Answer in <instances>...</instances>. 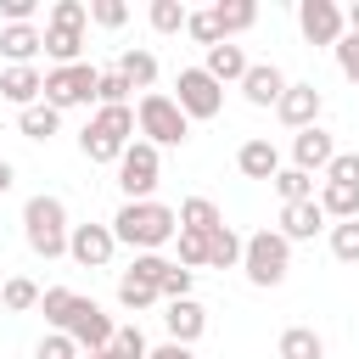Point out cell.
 Returning a JSON list of instances; mask_svg holds the SVG:
<instances>
[{
	"instance_id": "31",
	"label": "cell",
	"mask_w": 359,
	"mask_h": 359,
	"mask_svg": "<svg viewBox=\"0 0 359 359\" xmlns=\"http://www.w3.org/2000/svg\"><path fill=\"white\" fill-rule=\"evenodd\" d=\"M269 185L280 191V202H286V208H292V202H314V174H303V168H280Z\"/></svg>"
},
{
	"instance_id": "13",
	"label": "cell",
	"mask_w": 359,
	"mask_h": 359,
	"mask_svg": "<svg viewBox=\"0 0 359 359\" xmlns=\"http://www.w3.org/2000/svg\"><path fill=\"white\" fill-rule=\"evenodd\" d=\"M331 157H337V140H331L320 123L303 129V135H292V168H303V174H325Z\"/></svg>"
},
{
	"instance_id": "30",
	"label": "cell",
	"mask_w": 359,
	"mask_h": 359,
	"mask_svg": "<svg viewBox=\"0 0 359 359\" xmlns=\"http://www.w3.org/2000/svg\"><path fill=\"white\" fill-rule=\"evenodd\" d=\"M56 123H62V112H56V107H45V101H39V107H22V118H17V129H22L28 140H50V135H56Z\"/></svg>"
},
{
	"instance_id": "49",
	"label": "cell",
	"mask_w": 359,
	"mask_h": 359,
	"mask_svg": "<svg viewBox=\"0 0 359 359\" xmlns=\"http://www.w3.org/2000/svg\"><path fill=\"white\" fill-rule=\"evenodd\" d=\"M342 17H348V34H359V0H353V6L342 11Z\"/></svg>"
},
{
	"instance_id": "44",
	"label": "cell",
	"mask_w": 359,
	"mask_h": 359,
	"mask_svg": "<svg viewBox=\"0 0 359 359\" xmlns=\"http://www.w3.org/2000/svg\"><path fill=\"white\" fill-rule=\"evenodd\" d=\"M112 342H118L129 359H146V353H151V348H146V337H140V325H118V337H112Z\"/></svg>"
},
{
	"instance_id": "25",
	"label": "cell",
	"mask_w": 359,
	"mask_h": 359,
	"mask_svg": "<svg viewBox=\"0 0 359 359\" xmlns=\"http://www.w3.org/2000/svg\"><path fill=\"white\" fill-rule=\"evenodd\" d=\"M224 219H219V208L208 202V196H185L180 202V230H196V236H213Z\"/></svg>"
},
{
	"instance_id": "2",
	"label": "cell",
	"mask_w": 359,
	"mask_h": 359,
	"mask_svg": "<svg viewBox=\"0 0 359 359\" xmlns=\"http://www.w3.org/2000/svg\"><path fill=\"white\" fill-rule=\"evenodd\" d=\"M22 236H28V247H34L39 258H62V252H67V236H73L62 196H45V191L28 196V202H22Z\"/></svg>"
},
{
	"instance_id": "40",
	"label": "cell",
	"mask_w": 359,
	"mask_h": 359,
	"mask_svg": "<svg viewBox=\"0 0 359 359\" xmlns=\"http://www.w3.org/2000/svg\"><path fill=\"white\" fill-rule=\"evenodd\" d=\"M90 22H101V28H123V22H129V6H123V0H90Z\"/></svg>"
},
{
	"instance_id": "37",
	"label": "cell",
	"mask_w": 359,
	"mask_h": 359,
	"mask_svg": "<svg viewBox=\"0 0 359 359\" xmlns=\"http://www.w3.org/2000/svg\"><path fill=\"white\" fill-rule=\"evenodd\" d=\"M45 22H50V28H84V22H90V6H84V0H56Z\"/></svg>"
},
{
	"instance_id": "32",
	"label": "cell",
	"mask_w": 359,
	"mask_h": 359,
	"mask_svg": "<svg viewBox=\"0 0 359 359\" xmlns=\"http://www.w3.org/2000/svg\"><path fill=\"white\" fill-rule=\"evenodd\" d=\"M73 303H79V292H67V286H45V297H39V314L50 320V331H62V325H67Z\"/></svg>"
},
{
	"instance_id": "4",
	"label": "cell",
	"mask_w": 359,
	"mask_h": 359,
	"mask_svg": "<svg viewBox=\"0 0 359 359\" xmlns=\"http://www.w3.org/2000/svg\"><path fill=\"white\" fill-rule=\"evenodd\" d=\"M135 129L163 151V146H185V135H191V118L180 112V101L174 95H163V90H146L140 95V107H135Z\"/></svg>"
},
{
	"instance_id": "48",
	"label": "cell",
	"mask_w": 359,
	"mask_h": 359,
	"mask_svg": "<svg viewBox=\"0 0 359 359\" xmlns=\"http://www.w3.org/2000/svg\"><path fill=\"white\" fill-rule=\"evenodd\" d=\"M90 359H129V353H123V348L112 342V348H101V353H90Z\"/></svg>"
},
{
	"instance_id": "14",
	"label": "cell",
	"mask_w": 359,
	"mask_h": 359,
	"mask_svg": "<svg viewBox=\"0 0 359 359\" xmlns=\"http://www.w3.org/2000/svg\"><path fill=\"white\" fill-rule=\"evenodd\" d=\"M163 325H168V342H180V348H191L202 331H208V309L196 303V297H180V303H168V314H163Z\"/></svg>"
},
{
	"instance_id": "22",
	"label": "cell",
	"mask_w": 359,
	"mask_h": 359,
	"mask_svg": "<svg viewBox=\"0 0 359 359\" xmlns=\"http://www.w3.org/2000/svg\"><path fill=\"white\" fill-rule=\"evenodd\" d=\"M280 359H325V342L314 325H286L280 331Z\"/></svg>"
},
{
	"instance_id": "26",
	"label": "cell",
	"mask_w": 359,
	"mask_h": 359,
	"mask_svg": "<svg viewBox=\"0 0 359 359\" xmlns=\"http://www.w3.org/2000/svg\"><path fill=\"white\" fill-rule=\"evenodd\" d=\"M241 252H247V241H241L230 224H219V230L208 236V264H213V269H236V264H241Z\"/></svg>"
},
{
	"instance_id": "6",
	"label": "cell",
	"mask_w": 359,
	"mask_h": 359,
	"mask_svg": "<svg viewBox=\"0 0 359 359\" xmlns=\"http://www.w3.org/2000/svg\"><path fill=\"white\" fill-rule=\"evenodd\" d=\"M157 174H163L157 146H151V140H129V151L118 157V185H123V196H129V202H151Z\"/></svg>"
},
{
	"instance_id": "5",
	"label": "cell",
	"mask_w": 359,
	"mask_h": 359,
	"mask_svg": "<svg viewBox=\"0 0 359 359\" xmlns=\"http://www.w3.org/2000/svg\"><path fill=\"white\" fill-rule=\"evenodd\" d=\"M241 269L252 286H280L286 269H292V241L280 230H252L247 236V252H241Z\"/></svg>"
},
{
	"instance_id": "35",
	"label": "cell",
	"mask_w": 359,
	"mask_h": 359,
	"mask_svg": "<svg viewBox=\"0 0 359 359\" xmlns=\"http://www.w3.org/2000/svg\"><path fill=\"white\" fill-rule=\"evenodd\" d=\"M95 101H101V107H129V79H123L118 67H107L101 84H95Z\"/></svg>"
},
{
	"instance_id": "38",
	"label": "cell",
	"mask_w": 359,
	"mask_h": 359,
	"mask_svg": "<svg viewBox=\"0 0 359 359\" xmlns=\"http://www.w3.org/2000/svg\"><path fill=\"white\" fill-rule=\"evenodd\" d=\"M325 185H353L359 191V151H337L325 168Z\"/></svg>"
},
{
	"instance_id": "11",
	"label": "cell",
	"mask_w": 359,
	"mask_h": 359,
	"mask_svg": "<svg viewBox=\"0 0 359 359\" xmlns=\"http://www.w3.org/2000/svg\"><path fill=\"white\" fill-rule=\"evenodd\" d=\"M112 252H118L112 224H73V236H67V258H73L79 269H107Z\"/></svg>"
},
{
	"instance_id": "43",
	"label": "cell",
	"mask_w": 359,
	"mask_h": 359,
	"mask_svg": "<svg viewBox=\"0 0 359 359\" xmlns=\"http://www.w3.org/2000/svg\"><path fill=\"white\" fill-rule=\"evenodd\" d=\"M337 67H342L348 84H359V34H342L337 39Z\"/></svg>"
},
{
	"instance_id": "27",
	"label": "cell",
	"mask_w": 359,
	"mask_h": 359,
	"mask_svg": "<svg viewBox=\"0 0 359 359\" xmlns=\"http://www.w3.org/2000/svg\"><path fill=\"white\" fill-rule=\"evenodd\" d=\"M118 73L129 79V90H151L157 84V56L151 50H123L118 56Z\"/></svg>"
},
{
	"instance_id": "20",
	"label": "cell",
	"mask_w": 359,
	"mask_h": 359,
	"mask_svg": "<svg viewBox=\"0 0 359 359\" xmlns=\"http://www.w3.org/2000/svg\"><path fill=\"white\" fill-rule=\"evenodd\" d=\"M236 168H241L247 180H275V174H280V151L258 135V140H247V146L236 151Z\"/></svg>"
},
{
	"instance_id": "19",
	"label": "cell",
	"mask_w": 359,
	"mask_h": 359,
	"mask_svg": "<svg viewBox=\"0 0 359 359\" xmlns=\"http://www.w3.org/2000/svg\"><path fill=\"white\" fill-rule=\"evenodd\" d=\"M0 95L17 101V107H39V95H45V73H34V67H6V73H0Z\"/></svg>"
},
{
	"instance_id": "36",
	"label": "cell",
	"mask_w": 359,
	"mask_h": 359,
	"mask_svg": "<svg viewBox=\"0 0 359 359\" xmlns=\"http://www.w3.org/2000/svg\"><path fill=\"white\" fill-rule=\"evenodd\" d=\"M331 252H337L342 264H359V219H348V224H331Z\"/></svg>"
},
{
	"instance_id": "29",
	"label": "cell",
	"mask_w": 359,
	"mask_h": 359,
	"mask_svg": "<svg viewBox=\"0 0 359 359\" xmlns=\"http://www.w3.org/2000/svg\"><path fill=\"white\" fill-rule=\"evenodd\" d=\"M320 208H325V219H359V191L353 185H320Z\"/></svg>"
},
{
	"instance_id": "3",
	"label": "cell",
	"mask_w": 359,
	"mask_h": 359,
	"mask_svg": "<svg viewBox=\"0 0 359 359\" xmlns=\"http://www.w3.org/2000/svg\"><path fill=\"white\" fill-rule=\"evenodd\" d=\"M129 135H135V107H101V112L84 123L79 151H84L90 163H118V157L129 151Z\"/></svg>"
},
{
	"instance_id": "33",
	"label": "cell",
	"mask_w": 359,
	"mask_h": 359,
	"mask_svg": "<svg viewBox=\"0 0 359 359\" xmlns=\"http://www.w3.org/2000/svg\"><path fill=\"white\" fill-rule=\"evenodd\" d=\"M185 22H191V11H185L180 0H151V28H157V34H180Z\"/></svg>"
},
{
	"instance_id": "41",
	"label": "cell",
	"mask_w": 359,
	"mask_h": 359,
	"mask_svg": "<svg viewBox=\"0 0 359 359\" xmlns=\"http://www.w3.org/2000/svg\"><path fill=\"white\" fill-rule=\"evenodd\" d=\"M185 34H191L196 45H208V50H213V45H219V22H213V6H208V11H191Z\"/></svg>"
},
{
	"instance_id": "47",
	"label": "cell",
	"mask_w": 359,
	"mask_h": 359,
	"mask_svg": "<svg viewBox=\"0 0 359 359\" xmlns=\"http://www.w3.org/2000/svg\"><path fill=\"white\" fill-rule=\"evenodd\" d=\"M11 180H17V168H11V163H6V157H0V196H6V191H11Z\"/></svg>"
},
{
	"instance_id": "9",
	"label": "cell",
	"mask_w": 359,
	"mask_h": 359,
	"mask_svg": "<svg viewBox=\"0 0 359 359\" xmlns=\"http://www.w3.org/2000/svg\"><path fill=\"white\" fill-rule=\"evenodd\" d=\"M79 348H90V353H101V348H112V337H118V325H112V314L101 309V303H90V297H79L73 303V314H67V325H62Z\"/></svg>"
},
{
	"instance_id": "12",
	"label": "cell",
	"mask_w": 359,
	"mask_h": 359,
	"mask_svg": "<svg viewBox=\"0 0 359 359\" xmlns=\"http://www.w3.org/2000/svg\"><path fill=\"white\" fill-rule=\"evenodd\" d=\"M320 107H325V95H320L314 84H286V95L275 101V118H280L286 129H297V135H303V129H314V123H320Z\"/></svg>"
},
{
	"instance_id": "39",
	"label": "cell",
	"mask_w": 359,
	"mask_h": 359,
	"mask_svg": "<svg viewBox=\"0 0 359 359\" xmlns=\"http://www.w3.org/2000/svg\"><path fill=\"white\" fill-rule=\"evenodd\" d=\"M34 359H79V342H73L67 331H50V337H39Z\"/></svg>"
},
{
	"instance_id": "18",
	"label": "cell",
	"mask_w": 359,
	"mask_h": 359,
	"mask_svg": "<svg viewBox=\"0 0 359 359\" xmlns=\"http://www.w3.org/2000/svg\"><path fill=\"white\" fill-rule=\"evenodd\" d=\"M202 67H208V73H213L219 84H241L252 62H247V50H241V45H230V39H219V45L208 50V62H202Z\"/></svg>"
},
{
	"instance_id": "17",
	"label": "cell",
	"mask_w": 359,
	"mask_h": 359,
	"mask_svg": "<svg viewBox=\"0 0 359 359\" xmlns=\"http://www.w3.org/2000/svg\"><path fill=\"white\" fill-rule=\"evenodd\" d=\"M320 224H325L320 196H314V202H292V208H280V236H286V241H314Z\"/></svg>"
},
{
	"instance_id": "21",
	"label": "cell",
	"mask_w": 359,
	"mask_h": 359,
	"mask_svg": "<svg viewBox=\"0 0 359 359\" xmlns=\"http://www.w3.org/2000/svg\"><path fill=\"white\" fill-rule=\"evenodd\" d=\"M157 297H163V292H157V280H151V275H140L135 264L118 275V303H123V309H135V314H140V309H151Z\"/></svg>"
},
{
	"instance_id": "28",
	"label": "cell",
	"mask_w": 359,
	"mask_h": 359,
	"mask_svg": "<svg viewBox=\"0 0 359 359\" xmlns=\"http://www.w3.org/2000/svg\"><path fill=\"white\" fill-rule=\"evenodd\" d=\"M39 286L28 280V275H6V286H0V303L11 309V314H28V309H39Z\"/></svg>"
},
{
	"instance_id": "7",
	"label": "cell",
	"mask_w": 359,
	"mask_h": 359,
	"mask_svg": "<svg viewBox=\"0 0 359 359\" xmlns=\"http://www.w3.org/2000/svg\"><path fill=\"white\" fill-rule=\"evenodd\" d=\"M95 84H101V73L90 67V62H73V67H50L45 73V107H84V101H95Z\"/></svg>"
},
{
	"instance_id": "34",
	"label": "cell",
	"mask_w": 359,
	"mask_h": 359,
	"mask_svg": "<svg viewBox=\"0 0 359 359\" xmlns=\"http://www.w3.org/2000/svg\"><path fill=\"white\" fill-rule=\"evenodd\" d=\"M191 286H196V269H185V264H168V269H163V280H157V292H163L168 303L191 297Z\"/></svg>"
},
{
	"instance_id": "24",
	"label": "cell",
	"mask_w": 359,
	"mask_h": 359,
	"mask_svg": "<svg viewBox=\"0 0 359 359\" xmlns=\"http://www.w3.org/2000/svg\"><path fill=\"white\" fill-rule=\"evenodd\" d=\"M84 50V28H50L45 22V56H56V67H73Z\"/></svg>"
},
{
	"instance_id": "42",
	"label": "cell",
	"mask_w": 359,
	"mask_h": 359,
	"mask_svg": "<svg viewBox=\"0 0 359 359\" xmlns=\"http://www.w3.org/2000/svg\"><path fill=\"white\" fill-rule=\"evenodd\" d=\"M180 264H185V269H202V264H208V236L180 230Z\"/></svg>"
},
{
	"instance_id": "16",
	"label": "cell",
	"mask_w": 359,
	"mask_h": 359,
	"mask_svg": "<svg viewBox=\"0 0 359 359\" xmlns=\"http://www.w3.org/2000/svg\"><path fill=\"white\" fill-rule=\"evenodd\" d=\"M39 50H45V34H39L34 22H11V28H0V56H11V67H28Z\"/></svg>"
},
{
	"instance_id": "8",
	"label": "cell",
	"mask_w": 359,
	"mask_h": 359,
	"mask_svg": "<svg viewBox=\"0 0 359 359\" xmlns=\"http://www.w3.org/2000/svg\"><path fill=\"white\" fill-rule=\"evenodd\" d=\"M180 95V112L185 118H219L224 112V84L208 73V67H180V84H174Z\"/></svg>"
},
{
	"instance_id": "45",
	"label": "cell",
	"mask_w": 359,
	"mask_h": 359,
	"mask_svg": "<svg viewBox=\"0 0 359 359\" xmlns=\"http://www.w3.org/2000/svg\"><path fill=\"white\" fill-rule=\"evenodd\" d=\"M0 11H6V28H11V22H34L39 0H0Z\"/></svg>"
},
{
	"instance_id": "10",
	"label": "cell",
	"mask_w": 359,
	"mask_h": 359,
	"mask_svg": "<svg viewBox=\"0 0 359 359\" xmlns=\"http://www.w3.org/2000/svg\"><path fill=\"white\" fill-rule=\"evenodd\" d=\"M297 28H303V39H309V45H331V50H337V39H342L348 17H342V6H337V0H297Z\"/></svg>"
},
{
	"instance_id": "23",
	"label": "cell",
	"mask_w": 359,
	"mask_h": 359,
	"mask_svg": "<svg viewBox=\"0 0 359 359\" xmlns=\"http://www.w3.org/2000/svg\"><path fill=\"white\" fill-rule=\"evenodd\" d=\"M213 22H219V39H230V34H241V28L258 22V6L252 0H219L213 6Z\"/></svg>"
},
{
	"instance_id": "1",
	"label": "cell",
	"mask_w": 359,
	"mask_h": 359,
	"mask_svg": "<svg viewBox=\"0 0 359 359\" xmlns=\"http://www.w3.org/2000/svg\"><path fill=\"white\" fill-rule=\"evenodd\" d=\"M112 236L123 247H135V252H157V247H168L180 236V213L168 202H123L112 213Z\"/></svg>"
},
{
	"instance_id": "46",
	"label": "cell",
	"mask_w": 359,
	"mask_h": 359,
	"mask_svg": "<svg viewBox=\"0 0 359 359\" xmlns=\"http://www.w3.org/2000/svg\"><path fill=\"white\" fill-rule=\"evenodd\" d=\"M146 359H196V353H191V348H180V342H163V348H151Z\"/></svg>"
},
{
	"instance_id": "50",
	"label": "cell",
	"mask_w": 359,
	"mask_h": 359,
	"mask_svg": "<svg viewBox=\"0 0 359 359\" xmlns=\"http://www.w3.org/2000/svg\"><path fill=\"white\" fill-rule=\"evenodd\" d=\"M0 286H6V275H0Z\"/></svg>"
},
{
	"instance_id": "15",
	"label": "cell",
	"mask_w": 359,
	"mask_h": 359,
	"mask_svg": "<svg viewBox=\"0 0 359 359\" xmlns=\"http://www.w3.org/2000/svg\"><path fill=\"white\" fill-rule=\"evenodd\" d=\"M241 95H247L252 107H275V101L286 95V73H280L275 62H252L247 79H241Z\"/></svg>"
}]
</instances>
